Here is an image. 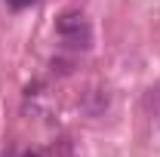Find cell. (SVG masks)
I'll return each instance as SVG.
<instances>
[{
  "label": "cell",
  "instance_id": "obj_1",
  "mask_svg": "<svg viewBox=\"0 0 160 157\" xmlns=\"http://www.w3.org/2000/svg\"><path fill=\"white\" fill-rule=\"evenodd\" d=\"M22 157H46V151H40V148H34V151H25Z\"/></svg>",
  "mask_w": 160,
  "mask_h": 157
}]
</instances>
